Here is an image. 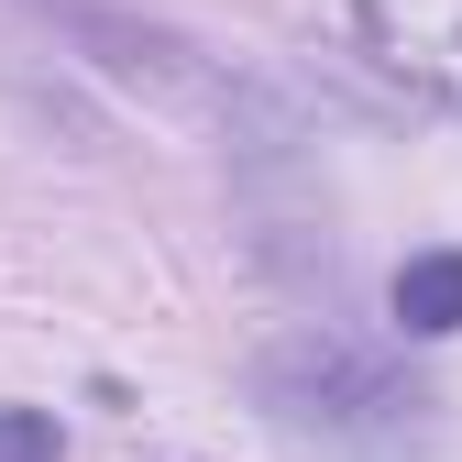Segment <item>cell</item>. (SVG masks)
<instances>
[{
    "label": "cell",
    "instance_id": "obj_1",
    "mask_svg": "<svg viewBox=\"0 0 462 462\" xmlns=\"http://www.w3.org/2000/svg\"><path fill=\"white\" fill-rule=\"evenodd\" d=\"M254 408L275 440H298L319 462H419L440 451V396L385 353V341H353V330H275L264 353L243 364Z\"/></svg>",
    "mask_w": 462,
    "mask_h": 462
},
{
    "label": "cell",
    "instance_id": "obj_2",
    "mask_svg": "<svg viewBox=\"0 0 462 462\" xmlns=\"http://www.w3.org/2000/svg\"><path fill=\"white\" fill-rule=\"evenodd\" d=\"M220 133H231V199H243V220H254V254L275 275H319L330 286V188H319L309 122L275 88L231 78L220 88Z\"/></svg>",
    "mask_w": 462,
    "mask_h": 462
},
{
    "label": "cell",
    "instance_id": "obj_3",
    "mask_svg": "<svg viewBox=\"0 0 462 462\" xmlns=\"http://www.w3.org/2000/svg\"><path fill=\"white\" fill-rule=\"evenodd\" d=\"M23 12L67 44V55H88L99 78H122V88H154V99H199V88H220V78L199 67V44H188L177 23L133 12V0H23Z\"/></svg>",
    "mask_w": 462,
    "mask_h": 462
},
{
    "label": "cell",
    "instance_id": "obj_4",
    "mask_svg": "<svg viewBox=\"0 0 462 462\" xmlns=\"http://www.w3.org/2000/svg\"><path fill=\"white\" fill-rule=\"evenodd\" d=\"M385 309H396V330H408V341H451V330H462V243L408 254V264H396V286H385Z\"/></svg>",
    "mask_w": 462,
    "mask_h": 462
},
{
    "label": "cell",
    "instance_id": "obj_5",
    "mask_svg": "<svg viewBox=\"0 0 462 462\" xmlns=\"http://www.w3.org/2000/svg\"><path fill=\"white\" fill-rule=\"evenodd\" d=\"M0 462H67L55 408H0Z\"/></svg>",
    "mask_w": 462,
    "mask_h": 462
}]
</instances>
